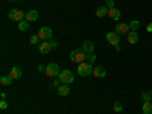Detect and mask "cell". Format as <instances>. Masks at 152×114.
I'll use <instances>...</instances> for the list:
<instances>
[{
    "label": "cell",
    "mask_w": 152,
    "mask_h": 114,
    "mask_svg": "<svg viewBox=\"0 0 152 114\" xmlns=\"http://www.w3.org/2000/svg\"><path fill=\"white\" fill-rule=\"evenodd\" d=\"M93 70H94L93 64H90V62H87V61L78 64V75L82 76V78H87V76L93 75Z\"/></svg>",
    "instance_id": "obj_1"
},
{
    "label": "cell",
    "mask_w": 152,
    "mask_h": 114,
    "mask_svg": "<svg viewBox=\"0 0 152 114\" xmlns=\"http://www.w3.org/2000/svg\"><path fill=\"white\" fill-rule=\"evenodd\" d=\"M70 59L73 62H76V64H81V62H84L87 59V53L84 52V50L79 47V49H73L70 52Z\"/></svg>",
    "instance_id": "obj_2"
},
{
    "label": "cell",
    "mask_w": 152,
    "mask_h": 114,
    "mask_svg": "<svg viewBox=\"0 0 152 114\" xmlns=\"http://www.w3.org/2000/svg\"><path fill=\"white\" fill-rule=\"evenodd\" d=\"M58 79H59L61 84H67V85H70V84L75 81V75H73L72 70H61L59 75H58Z\"/></svg>",
    "instance_id": "obj_3"
},
{
    "label": "cell",
    "mask_w": 152,
    "mask_h": 114,
    "mask_svg": "<svg viewBox=\"0 0 152 114\" xmlns=\"http://www.w3.org/2000/svg\"><path fill=\"white\" fill-rule=\"evenodd\" d=\"M37 35L40 37L41 41H50V40H52V37H53V32H52V29H50L49 26H43L40 31H38Z\"/></svg>",
    "instance_id": "obj_4"
},
{
    "label": "cell",
    "mask_w": 152,
    "mask_h": 114,
    "mask_svg": "<svg viewBox=\"0 0 152 114\" xmlns=\"http://www.w3.org/2000/svg\"><path fill=\"white\" fill-rule=\"evenodd\" d=\"M8 17L11 20H14V21H21V20L26 18V12H23L21 9H11Z\"/></svg>",
    "instance_id": "obj_5"
},
{
    "label": "cell",
    "mask_w": 152,
    "mask_h": 114,
    "mask_svg": "<svg viewBox=\"0 0 152 114\" xmlns=\"http://www.w3.org/2000/svg\"><path fill=\"white\" fill-rule=\"evenodd\" d=\"M59 66L56 64V62H50V64L46 67V76H49V78H55V76L59 75Z\"/></svg>",
    "instance_id": "obj_6"
},
{
    "label": "cell",
    "mask_w": 152,
    "mask_h": 114,
    "mask_svg": "<svg viewBox=\"0 0 152 114\" xmlns=\"http://www.w3.org/2000/svg\"><path fill=\"white\" fill-rule=\"evenodd\" d=\"M107 41L111 46H119L120 44V35L114 31V32H107Z\"/></svg>",
    "instance_id": "obj_7"
},
{
    "label": "cell",
    "mask_w": 152,
    "mask_h": 114,
    "mask_svg": "<svg viewBox=\"0 0 152 114\" xmlns=\"http://www.w3.org/2000/svg\"><path fill=\"white\" fill-rule=\"evenodd\" d=\"M116 32H117L119 35H128V34L131 32L129 24H128V23H117V24H116Z\"/></svg>",
    "instance_id": "obj_8"
},
{
    "label": "cell",
    "mask_w": 152,
    "mask_h": 114,
    "mask_svg": "<svg viewBox=\"0 0 152 114\" xmlns=\"http://www.w3.org/2000/svg\"><path fill=\"white\" fill-rule=\"evenodd\" d=\"M108 17L111 20H114V21H119L120 17H122V12L117 8H108Z\"/></svg>",
    "instance_id": "obj_9"
},
{
    "label": "cell",
    "mask_w": 152,
    "mask_h": 114,
    "mask_svg": "<svg viewBox=\"0 0 152 114\" xmlns=\"http://www.w3.org/2000/svg\"><path fill=\"white\" fill-rule=\"evenodd\" d=\"M81 49L84 50V52H85L87 55H88V53H93V52H94V43H93V41H90V40H87V41H84V43H82Z\"/></svg>",
    "instance_id": "obj_10"
},
{
    "label": "cell",
    "mask_w": 152,
    "mask_h": 114,
    "mask_svg": "<svg viewBox=\"0 0 152 114\" xmlns=\"http://www.w3.org/2000/svg\"><path fill=\"white\" fill-rule=\"evenodd\" d=\"M93 76H94V78H105V76H107V69L102 67V66L94 67V70H93Z\"/></svg>",
    "instance_id": "obj_11"
},
{
    "label": "cell",
    "mask_w": 152,
    "mask_h": 114,
    "mask_svg": "<svg viewBox=\"0 0 152 114\" xmlns=\"http://www.w3.org/2000/svg\"><path fill=\"white\" fill-rule=\"evenodd\" d=\"M9 76L12 79H21V76H23V70L20 67H12L9 70Z\"/></svg>",
    "instance_id": "obj_12"
},
{
    "label": "cell",
    "mask_w": 152,
    "mask_h": 114,
    "mask_svg": "<svg viewBox=\"0 0 152 114\" xmlns=\"http://www.w3.org/2000/svg\"><path fill=\"white\" fill-rule=\"evenodd\" d=\"M38 50H40V53L46 55V53H49L50 50H52V46H50L49 41H43V43H40V46H38Z\"/></svg>",
    "instance_id": "obj_13"
},
{
    "label": "cell",
    "mask_w": 152,
    "mask_h": 114,
    "mask_svg": "<svg viewBox=\"0 0 152 114\" xmlns=\"http://www.w3.org/2000/svg\"><path fill=\"white\" fill-rule=\"evenodd\" d=\"M58 94H59V96H69V94H70V85L61 84V85L58 87Z\"/></svg>",
    "instance_id": "obj_14"
},
{
    "label": "cell",
    "mask_w": 152,
    "mask_h": 114,
    "mask_svg": "<svg viewBox=\"0 0 152 114\" xmlns=\"http://www.w3.org/2000/svg\"><path fill=\"white\" fill-rule=\"evenodd\" d=\"M24 20H28V21H37L38 20V11L37 9H31L26 12V18Z\"/></svg>",
    "instance_id": "obj_15"
},
{
    "label": "cell",
    "mask_w": 152,
    "mask_h": 114,
    "mask_svg": "<svg viewBox=\"0 0 152 114\" xmlns=\"http://www.w3.org/2000/svg\"><path fill=\"white\" fill-rule=\"evenodd\" d=\"M126 40H128L129 44H135V43H138V34L134 32V31H131L128 35H126Z\"/></svg>",
    "instance_id": "obj_16"
},
{
    "label": "cell",
    "mask_w": 152,
    "mask_h": 114,
    "mask_svg": "<svg viewBox=\"0 0 152 114\" xmlns=\"http://www.w3.org/2000/svg\"><path fill=\"white\" fill-rule=\"evenodd\" d=\"M96 15H97L99 18L108 15V8H107V6H99V8L96 9Z\"/></svg>",
    "instance_id": "obj_17"
},
{
    "label": "cell",
    "mask_w": 152,
    "mask_h": 114,
    "mask_svg": "<svg viewBox=\"0 0 152 114\" xmlns=\"http://www.w3.org/2000/svg\"><path fill=\"white\" fill-rule=\"evenodd\" d=\"M12 81H14V79H12L9 75H3L2 78H0V84H2L3 87H6V85H11V84H12Z\"/></svg>",
    "instance_id": "obj_18"
},
{
    "label": "cell",
    "mask_w": 152,
    "mask_h": 114,
    "mask_svg": "<svg viewBox=\"0 0 152 114\" xmlns=\"http://www.w3.org/2000/svg\"><path fill=\"white\" fill-rule=\"evenodd\" d=\"M143 114H152V100L151 102H143Z\"/></svg>",
    "instance_id": "obj_19"
},
{
    "label": "cell",
    "mask_w": 152,
    "mask_h": 114,
    "mask_svg": "<svg viewBox=\"0 0 152 114\" xmlns=\"http://www.w3.org/2000/svg\"><path fill=\"white\" fill-rule=\"evenodd\" d=\"M18 29H20L21 32L28 31V29H29V21H28V20H21V21H18Z\"/></svg>",
    "instance_id": "obj_20"
},
{
    "label": "cell",
    "mask_w": 152,
    "mask_h": 114,
    "mask_svg": "<svg viewBox=\"0 0 152 114\" xmlns=\"http://www.w3.org/2000/svg\"><path fill=\"white\" fill-rule=\"evenodd\" d=\"M140 97H142L143 102H151V100H152V93L151 91H143L140 94Z\"/></svg>",
    "instance_id": "obj_21"
},
{
    "label": "cell",
    "mask_w": 152,
    "mask_h": 114,
    "mask_svg": "<svg viewBox=\"0 0 152 114\" xmlns=\"http://www.w3.org/2000/svg\"><path fill=\"white\" fill-rule=\"evenodd\" d=\"M129 24V29L131 31H134V32H137L138 31V28H140V21H138V20H132L131 23H128Z\"/></svg>",
    "instance_id": "obj_22"
},
{
    "label": "cell",
    "mask_w": 152,
    "mask_h": 114,
    "mask_svg": "<svg viewBox=\"0 0 152 114\" xmlns=\"http://www.w3.org/2000/svg\"><path fill=\"white\" fill-rule=\"evenodd\" d=\"M113 110H114V113H122V111H123V105H122L120 102H114Z\"/></svg>",
    "instance_id": "obj_23"
},
{
    "label": "cell",
    "mask_w": 152,
    "mask_h": 114,
    "mask_svg": "<svg viewBox=\"0 0 152 114\" xmlns=\"http://www.w3.org/2000/svg\"><path fill=\"white\" fill-rule=\"evenodd\" d=\"M29 41H31V44H38V43H40L41 40H40V37H38V35H32L31 38H29Z\"/></svg>",
    "instance_id": "obj_24"
},
{
    "label": "cell",
    "mask_w": 152,
    "mask_h": 114,
    "mask_svg": "<svg viewBox=\"0 0 152 114\" xmlns=\"http://www.w3.org/2000/svg\"><path fill=\"white\" fill-rule=\"evenodd\" d=\"M94 61H96V55H94V53H88V55H87V62L93 64Z\"/></svg>",
    "instance_id": "obj_25"
},
{
    "label": "cell",
    "mask_w": 152,
    "mask_h": 114,
    "mask_svg": "<svg viewBox=\"0 0 152 114\" xmlns=\"http://www.w3.org/2000/svg\"><path fill=\"white\" fill-rule=\"evenodd\" d=\"M107 8H116V0H105Z\"/></svg>",
    "instance_id": "obj_26"
},
{
    "label": "cell",
    "mask_w": 152,
    "mask_h": 114,
    "mask_svg": "<svg viewBox=\"0 0 152 114\" xmlns=\"http://www.w3.org/2000/svg\"><path fill=\"white\" fill-rule=\"evenodd\" d=\"M49 43H50V46H52V49H58V46H59L58 41H55V40H50Z\"/></svg>",
    "instance_id": "obj_27"
},
{
    "label": "cell",
    "mask_w": 152,
    "mask_h": 114,
    "mask_svg": "<svg viewBox=\"0 0 152 114\" xmlns=\"http://www.w3.org/2000/svg\"><path fill=\"white\" fill-rule=\"evenodd\" d=\"M9 105H8V102H6V100H2V102H0V108H2V110H6Z\"/></svg>",
    "instance_id": "obj_28"
},
{
    "label": "cell",
    "mask_w": 152,
    "mask_h": 114,
    "mask_svg": "<svg viewBox=\"0 0 152 114\" xmlns=\"http://www.w3.org/2000/svg\"><path fill=\"white\" fill-rule=\"evenodd\" d=\"M38 72H41V73L46 72V67H44V66H38Z\"/></svg>",
    "instance_id": "obj_29"
},
{
    "label": "cell",
    "mask_w": 152,
    "mask_h": 114,
    "mask_svg": "<svg viewBox=\"0 0 152 114\" xmlns=\"http://www.w3.org/2000/svg\"><path fill=\"white\" fill-rule=\"evenodd\" d=\"M6 96H8V94H6L5 91H3V93H0V97H2V100H6Z\"/></svg>",
    "instance_id": "obj_30"
},
{
    "label": "cell",
    "mask_w": 152,
    "mask_h": 114,
    "mask_svg": "<svg viewBox=\"0 0 152 114\" xmlns=\"http://www.w3.org/2000/svg\"><path fill=\"white\" fill-rule=\"evenodd\" d=\"M146 31H148V32H152V23H149L148 26H146Z\"/></svg>",
    "instance_id": "obj_31"
},
{
    "label": "cell",
    "mask_w": 152,
    "mask_h": 114,
    "mask_svg": "<svg viewBox=\"0 0 152 114\" xmlns=\"http://www.w3.org/2000/svg\"><path fill=\"white\" fill-rule=\"evenodd\" d=\"M114 49H116V50H117V52H120V50H122V47H120V44H119V46H114Z\"/></svg>",
    "instance_id": "obj_32"
},
{
    "label": "cell",
    "mask_w": 152,
    "mask_h": 114,
    "mask_svg": "<svg viewBox=\"0 0 152 114\" xmlns=\"http://www.w3.org/2000/svg\"><path fill=\"white\" fill-rule=\"evenodd\" d=\"M8 2H23V0H8Z\"/></svg>",
    "instance_id": "obj_33"
}]
</instances>
